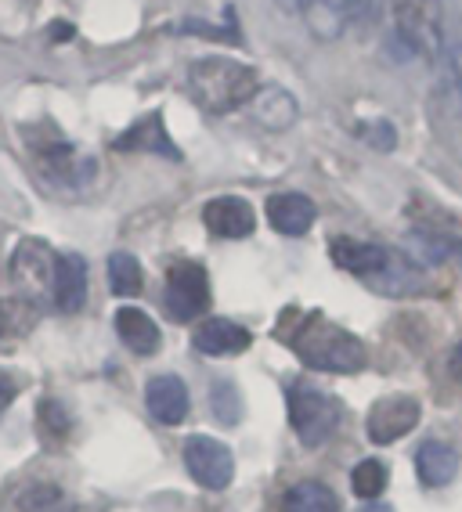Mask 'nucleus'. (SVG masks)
<instances>
[{
    "instance_id": "f257e3e1",
    "label": "nucleus",
    "mask_w": 462,
    "mask_h": 512,
    "mask_svg": "<svg viewBox=\"0 0 462 512\" xmlns=\"http://www.w3.org/2000/svg\"><path fill=\"white\" fill-rule=\"evenodd\" d=\"M329 253H333L336 267L361 278L369 289H376L383 296L423 293V271L405 253H398V249L376 246V242H358V238H333Z\"/></svg>"
},
{
    "instance_id": "f03ea898",
    "label": "nucleus",
    "mask_w": 462,
    "mask_h": 512,
    "mask_svg": "<svg viewBox=\"0 0 462 512\" xmlns=\"http://www.w3.org/2000/svg\"><path fill=\"white\" fill-rule=\"evenodd\" d=\"M289 347L296 350V357L304 361L307 368H318V372H361L369 354H365V343L358 336H351L347 329L325 321L322 314H307L286 339Z\"/></svg>"
},
{
    "instance_id": "7ed1b4c3",
    "label": "nucleus",
    "mask_w": 462,
    "mask_h": 512,
    "mask_svg": "<svg viewBox=\"0 0 462 512\" xmlns=\"http://www.w3.org/2000/svg\"><path fill=\"white\" fill-rule=\"evenodd\" d=\"M188 91H192L195 105H203L206 112H231L239 105H250L260 91V76L250 65L235 62V58H199L188 65Z\"/></svg>"
},
{
    "instance_id": "20e7f679",
    "label": "nucleus",
    "mask_w": 462,
    "mask_h": 512,
    "mask_svg": "<svg viewBox=\"0 0 462 512\" xmlns=\"http://www.w3.org/2000/svg\"><path fill=\"white\" fill-rule=\"evenodd\" d=\"M286 404H289L293 433L300 437L304 448H322L343 419V404L336 401L333 394H325V390H318V386H311V383L289 386Z\"/></svg>"
},
{
    "instance_id": "39448f33",
    "label": "nucleus",
    "mask_w": 462,
    "mask_h": 512,
    "mask_svg": "<svg viewBox=\"0 0 462 512\" xmlns=\"http://www.w3.org/2000/svg\"><path fill=\"white\" fill-rule=\"evenodd\" d=\"M398 37L412 51L434 58L444 47V4L441 0H394Z\"/></svg>"
},
{
    "instance_id": "423d86ee",
    "label": "nucleus",
    "mask_w": 462,
    "mask_h": 512,
    "mask_svg": "<svg viewBox=\"0 0 462 512\" xmlns=\"http://www.w3.org/2000/svg\"><path fill=\"white\" fill-rule=\"evenodd\" d=\"M163 303H167V314L181 325L195 321L199 314L210 307V282H206V271L199 264H174L167 271V293H163Z\"/></svg>"
},
{
    "instance_id": "0eeeda50",
    "label": "nucleus",
    "mask_w": 462,
    "mask_h": 512,
    "mask_svg": "<svg viewBox=\"0 0 462 512\" xmlns=\"http://www.w3.org/2000/svg\"><path fill=\"white\" fill-rule=\"evenodd\" d=\"M419 401L412 394H390L379 397L369 408V419H365V430H369L372 444H394V440L408 437V433L419 426Z\"/></svg>"
},
{
    "instance_id": "6e6552de",
    "label": "nucleus",
    "mask_w": 462,
    "mask_h": 512,
    "mask_svg": "<svg viewBox=\"0 0 462 512\" xmlns=\"http://www.w3.org/2000/svg\"><path fill=\"white\" fill-rule=\"evenodd\" d=\"M185 466L195 484L210 487V491H224L231 484V476H235V458H231L228 444L213 437L185 440Z\"/></svg>"
},
{
    "instance_id": "1a4fd4ad",
    "label": "nucleus",
    "mask_w": 462,
    "mask_h": 512,
    "mask_svg": "<svg viewBox=\"0 0 462 512\" xmlns=\"http://www.w3.org/2000/svg\"><path fill=\"white\" fill-rule=\"evenodd\" d=\"M51 303L58 311L76 314L87 303V260L73 249L55 253V278H51Z\"/></svg>"
},
{
    "instance_id": "9d476101",
    "label": "nucleus",
    "mask_w": 462,
    "mask_h": 512,
    "mask_svg": "<svg viewBox=\"0 0 462 512\" xmlns=\"http://www.w3.org/2000/svg\"><path fill=\"white\" fill-rule=\"evenodd\" d=\"M11 278L26 289L29 296H51V278H55V253L44 242H22L11 256Z\"/></svg>"
},
{
    "instance_id": "9b49d317",
    "label": "nucleus",
    "mask_w": 462,
    "mask_h": 512,
    "mask_svg": "<svg viewBox=\"0 0 462 512\" xmlns=\"http://www.w3.org/2000/svg\"><path fill=\"white\" fill-rule=\"evenodd\" d=\"M203 224L217 238H246L257 228V213L239 195H221V199H210L203 206Z\"/></svg>"
},
{
    "instance_id": "f8f14e48",
    "label": "nucleus",
    "mask_w": 462,
    "mask_h": 512,
    "mask_svg": "<svg viewBox=\"0 0 462 512\" xmlns=\"http://www.w3.org/2000/svg\"><path fill=\"white\" fill-rule=\"evenodd\" d=\"M145 408L159 426H177L188 415V386L177 375H156L145 386Z\"/></svg>"
},
{
    "instance_id": "ddd939ff",
    "label": "nucleus",
    "mask_w": 462,
    "mask_h": 512,
    "mask_svg": "<svg viewBox=\"0 0 462 512\" xmlns=\"http://www.w3.org/2000/svg\"><path fill=\"white\" fill-rule=\"evenodd\" d=\"M264 213H268V224L278 231V235L296 238V235H307V231H311V224H315V217H318V206L300 192H278L268 199Z\"/></svg>"
},
{
    "instance_id": "4468645a",
    "label": "nucleus",
    "mask_w": 462,
    "mask_h": 512,
    "mask_svg": "<svg viewBox=\"0 0 462 512\" xmlns=\"http://www.w3.org/2000/svg\"><path fill=\"white\" fill-rule=\"evenodd\" d=\"M250 343H253L250 332L228 318H210L199 325V332H195V350H203V354H210V357L242 354Z\"/></svg>"
},
{
    "instance_id": "2eb2a0df",
    "label": "nucleus",
    "mask_w": 462,
    "mask_h": 512,
    "mask_svg": "<svg viewBox=\"0 0 462 512\" xmlns=\"http://www.w3.org/2000/svg\"><path fill=\"white\" fill-rule=\"evenodd\" d=\"M416 473L426 487H444L452 484L459 473V451L444 440H426L416 451Z\"/></svg>"
},
{
    "instance_id": "dca6fc26",
    "label": "nucleus",
    "mask_w": 462,
    "mask_h": 512,
    "mask_svg": "<svg viewBox=\"0 0 462 512\" xmlns=\"http://www.w3.org/2000/svg\"><path fill=\"white\" fill-rule=\"evenodd\" d=\"M116 332H120V339L127 343L134 354L148 357L159 350V325L152 318H148L141 307H120L116 311Z\"/></svg>"
},
{
    "instance_id": "f3484780",
    "label": "nucleus",
    "mask_w": 462,
    "mask_h": 512,
    "mask_svg": "<svg viewBox=\"0 0 462 512\" xmlns=\"http://www.w3.org/2000/svg\"><path fill=\"white\" fill-rule=\"evenodd\" d=\"M253 116L260 119V127L268 130H286L296 123L300 109H296V98L282 87H260L257 98H253Z\"/></svg>"
},
{
    "instance_id": "a211bd4d",
    "label": "nucleus",
    "mask_w": 462,
    "mask_h": 512,
    "mask_svg": "<svg viewBox=\"0 0 462 512\" xmlns=\"http://www.w3.org/2000/svg\"><path fill=\"white\" fill-rule=\"evenodd\" d=\"M116 148H120V152H163V156H170V159H181V152L167 141V130H163V116H159V112L141 119L138 127H130L127 134L116 141Z\"/></svg>"
},
{
    "instance_id": "6ab92c4d",
    "label": "nucleus",
    "mask_w": 462,
    "mask_h": 512,
    "mask_svg": "<svg viewBox=\"0 0 462 512\" xmlns=\"http://www.w3.org/2000/svg\"><path fill=\"white\" fill-rule=\"evenodd\" d=\"M286 512H340V498L318 480H300L286 491Z\"/></svg>"
},
{
    "instance_id": "aec40b11",
    "label": "nucleus",
    "mask_w": 462,
    "mask_h": 512,
    "mask_svg": "<svg viewBox=\"0 0 462 512\" xmlns=\"http://www.w3.org/2000/svg\"><path fill=\"white\" fill-rule=\"evenodd\" d=\"M15 502H19L22 512H76L73 498H69L58 484H47V480L22 487Z\"/></svg>"
},
{
    "instance_id": "412c9836",
    "label": "nucleus",
    "mask_w": 462,
    "mask_h": 512,
    "mask_svg": "<svg viewBox=\"0 0 462 512\" xmlns=\"http://www.w3.org/2000/svg\"><path fill=\"white\" fill-rule=\"evenodd\" d=\"M109 289L116 296H138L141 293V264L134 253H112L109 256Z\"/></svg>"
},
{
    "instance_id": "4be33fe9",
    "label": "nucleus",
    "mask_w": 462,
    "mask_h": 512,
    "mask_svg": "<svg viewBox=\"0 0 462 512\" xmlns=\"http://www.w3.org/2000/svg\"><path fill=\"white\" fill-rule=\"evenodd\" d=\"M351 484H354V494H358V498H379L383 487H387V466L376 462V458H365V462L354 466Z\"/></svg>"
},
{
    "instance_id": "5701e85b",
    "label": "nucleus",
    "mask_w": 462,
    "mask_h": 512,
    "mask_svg": "<svg viewBox=\"0 0 462 512\" xmlns=\"http://www.w3.org/2000/svg\"><path fill=\"white\" fill-rule=\"evenodd\" d=\"M210 408H213V415H217V422H224V426H235V422L242 419V397H239V390H235L228 379L213 383Z\"/></svg>"
},
{
    "instance_id": "b1692460",
    "label": "nucleus",
    "mask_w": 462,
    "mask_h": 512,
    "mask_svg": "<svg viewBox=\"0 0 462 512\" xmlns=\"http://www.w3.org/2000/svg\"><path fill=\"white\" fill-rule=\"evenodd\" d=\"M354 22H372L379 15V0H351Z\"/></svg>"
},
{
    "instance_id": "393cba45",
    "label": "nucleus",
    "mask_w": 462,
    "mask_h": 512,
    "mask_svg": "<svg viewBox=\"0 0 462 512\" xmlns=\"http://www.w3.org/2000/svg\"><path fill=\"white\" fill-rule=\"evenodd\" d=\"M11 397H15V383H11L8 375L0 372V412H4V408L11 404Z\"/></svg>"
},
{
    "instance_id": "a878e982",
    "label": "nucleus",
    "mask_w": 462,
    "mask_h": 512,
    "mask_svg": "<svg viewBox=\"0 0 462 512\" xmlns=\"http://www.w3.org/2000/svg\"><path fill=\"white\" fill-rule=\"evenodd\" d=\"M448 372H452L455 379L462 383V343H455L452 354H448Z\"/></svg>"
},
{
    "instance_id": "bb28decb",
    "label": "nucleus",
    "mask_w": 462,
    "mask_h": 512,
    "mask_svg": "<svg viewBox=\"0 0 462 512\" xmlns=\"http://www.w3.org/2000/svg\"><path fill=\"white\" fill-rule=\"evenodd\" d=\"M282 8H300V0H278Z\"/></svg>"
}]
</instances>
